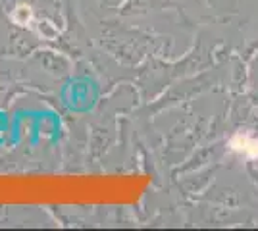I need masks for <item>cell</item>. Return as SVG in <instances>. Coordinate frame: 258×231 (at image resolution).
I'll use <instances>...</instances> for the list:
<instances>
[{
  "label": "cell",
  "instance_id": "obj_1",
  "mask_svg": "<svg viewBox=\"0 0 258 231\" xmlns=\"http://www.w3.org/2000/svg\"><path fill=\"white\" fill-rule=\"evenodd\" d=\"M231 148L241 154H247V156H258V141L256 139H250L247 135H237V137H233Z\"/></svg>",
  "mask_w": 258,
  "mask_h": 231
},
{
  "label": "cell",
  "instance_id": "obj_2",
  "mask_svg": "<svg viewBox=\"0 0 258 231\" xmlns=\"http://www.w3.org/2000/svg\"><path fill=\"white\" fill-rule=\"evenodd\" d=\"M31 18H33V12L27 4H20L14 10V14H12V20L18 23V25H27V22H31Z\"/></svg>",
  "mask_w": 258,
  "mask_h": 231
}]
</instances>
